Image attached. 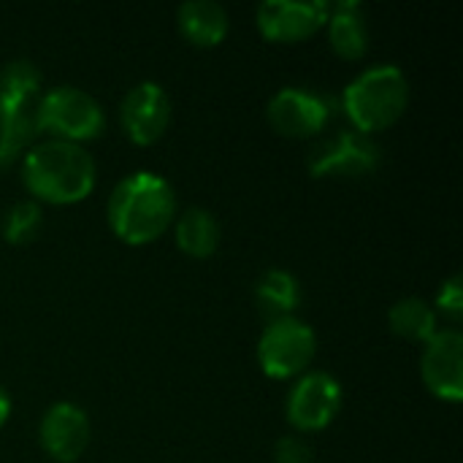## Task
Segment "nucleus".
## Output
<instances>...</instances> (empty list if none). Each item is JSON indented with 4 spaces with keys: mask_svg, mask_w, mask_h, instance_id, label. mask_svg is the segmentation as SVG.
I'll return each mask as SVG.
<instances>
[{
    "mask_svg": "<svg viewBox=\"0 0 463 463\" xmlns=\"http://www.w3.org/2000/svg\"><path fill=\"white\" fill-rule=\"evenodd\" d=\"M434 312H442L450 323H458L463 317V285L458 274L450 277L439 288V293H437V309Z\"/></svg>",
    "mask_w": 463,
    "mask_h": 463,
    "instance_id": "nucleus-22",
    "label": "nucleus"
},
{
    "mask_svg": "<svg viewBox=\"0 0 463 463\" xmlns=\"http://www.w3.org/2000/svg\"><path fill=\"white\" fill-rule=\"evenodd\" d=\"M174 239H176V247L187 258L203 260V258L214 255L220 247V222L214 220L212 212L193 206L176 217Z\"/></svg>",
    "mask_w": 463,
    "mask_h": 463,
    "instance_id": "nucleus-16",
    "label": "nucleus"
},
{
    "mask_svg": "<svg viewBox=\"0 0 463 463\" xmlns=\"http://www.w3.org/2000/svg\"><path fill=\"white\" fill-rule=\"evenodd\" d=\"M106 217L114 236L125 244H152L176 220V193L152 171L128 174L109 195Z\"/></svg>",
    "mask_w": 463,
    "mask_h": 463,
    "instance_id": "nucleus-1",
    "label": "nucleus"
},
{
    "mask_svg": "<svg viewBox=\"0 0 463 463\" xmlns=\"http://www.w3.org/2000/svg\"><path fill=\"white\" fill-rule=\"evenodd\" d=\"M274 463H315V448L304 437L288 434L274 445Z\"/></svg>",
    "mask_w": 463,
    "mask_h": 463,
    "instance_id": "nucleus-21",
    "label": "nucleus"
},
{
    "mask_svg": "<svg viewBox=\"0 0 463 463\" xmlns=\"http://www.w3.org/2000/svg\"><path fill=\"white\" fill-rule=\"evenodd\" d=\"M35 136L33 111L27 106H11L0 98V165L14 163Z\"/></svg>",
    "mask_w": 463,
    "mask_h": 463,
    "instance_id": "nucleus-18",
    "label": "nucleus"
},
{
    "mask_svg": "<svg viewBox=\"0 0 463 463\" xmlns=\"http://www.w3.org/2000/svg\"><path fill=\"white\" fill-rule=\"evenodd\" d=\"M334 114V100L304 87L279 90L266 109L269 125L285 138H312L317 136Z\"/></svg>",
    "mask_w": 463,
    "mask_h": 463,
    "instance_id": "nucleus-8",
    "label": "nucleus"
},
{
    "mask_svg": "<svg viewBox=\"0 0 463 463\" xmlns=\"http://www.w3.org/2000/svg\"><path fill=\"white\" fill-rule=\"evenodd\" d=\"M8 415H11V399H8V393H5V388L0 385V429L5 426V420H8Z\"/></svg>",
    "mask_w": 463,
    "mask_h": 463,
    "instance_id": "nucleus-23",
    "label": "nucleus"
},
{
    "mask_svg": "<svg viewBox=\"0 0 463 463\" xmlns=\"http://www.w3.org/2000/svg\"><path fill=\"white\" fill-rule=\"evenodd\" d=\"M410 106V81L399 65H374L342 92V109L358 133H380L402 119Z\"/></svg>",
    "mask_w": 463,
    "mask_h": 463,
    "instance_id": "nucleus-3",
    "label": "nucleus"
},
{
    "mask_svg": "<svg viewBox=\"0 0 463 463\" xmlns=\"http://www.w3.org/2000/svg\"><path fill=\"white\" fill-rule=\"evenodd\" d=\"M380 146L372 136L358 130H339L317 141L307 157V168L315 179H361L380 168Z\"/></svg>",
    "mask_w": 463,
    "mask_h": 463,
    "instance_id": "nucleus-6",
    "label": "nucleus"
},
{
    "mask_svg": "<svg viewBox=\"0 0 463 463\" xmlns=\"http://www.w3.org/2000/svg\"><path fill=\"white\" fill-rule=\"evenodd\" d=\"M90 418L73 402L52 404L38 426V442L43 453L57 463L79 461L90 445Z\"/></svg>",
    "mask_w": 463,
    "mask_h": 463,
    "instance_id": "nucleus-12",
    "label": "nucleus"
},
{
    "mask_svg": "<svg viewBox=\"0 0 463 463\" xmlns=\"http://www.w3.org/2000/svg\"><path fill=\"white\" fill-rule=\"evenodd\" d=\"M43 225V212L35 201H16L3 214V239L8 244H30Z\"/></svg>",
    "mask_w": 463,
    "mask_h": 463,
    "instance_id": "nucleus-20",
    "label": "nucleus"
},
{
    "mask_svg": "<svg viewBox=\"0 0 463 463\" xmlns=\"http://www.w3.org/2000/svg\"><path fill=\"white\" fill-rule=\"evenodd\" d=\"M95 176V160L81 144L49 138L30 146L22 157V182L35 203H79L92 193Z\"/></svg>",
    "mask_w": 463,
    "mask_h": 463,
    "instance_id": "nucleus-2",
    "label": "nucleus"
},
{
    "mask_svg": "<svg viewBox=\"0 0 463 463\" xmlns=\"http://www.w3.org/2000/svg\"><path fill=\"white\" fill-rule=\"evenodd\" d=\"M179 33L193 46H217L228 35L231 19L228 11L214 0H187L176 11Z\"/></svg>",
    "mask_w": 463,
    "mask_h": 463,
    "instance_id": "nucleus-14",
    "label": "nucleus"
},
{
    "mask_svg": "<svg viewBox=\"0 0 463 463\" xmlns=\"http://www.w3.org/2000/svg\"><path fill=\"white\" fill-rule=\"evenodd\" d=\"M255 304H258V312L269 323L285 320V317H296L293 312L301 304V285H298V279L290 271L271 269L255 285Z\"/></svg>",
    "mask_w": 463,
    "mask_h": 463,
    "instance_id": "nucleus-15",
    "label": "nucleus"
},
{
    "mask_svg": "<svg viewBox=\"0 0 463 463\" xmlns=\"http://www.w3.org/2000/svg\"><path fill=\"white\" fill-rule=\"evenodd\" d=\"M420 374L426 388L450 404H458L463 399V336L458 328L437 331L420 358Z\"/></svg>",
    "mask_w": 463,
    "mask_h": 463,
    "instance_id": "nucleus-10",
    "label": "nucleus"
},
{
    "mask_svg": "<svg viewBox=\"0 0 463 463\" xmlns=\"http://www.w3.org/2000/svg\"><path fill=\"white\" fill-rule=\"evenodd\" d=\"M328 11L331 3L323 0H304V3L266 0L258 5L255 22L263 38L274 43H296V41H307L320 27H326Z\"/></svg>",
    "mask_w": 463,
    "mask_h": 463,
    "instance_id": "nucleus-9",
    "label": "nucleus"
},
{
    "mask_svg": "<svg viewBox=\"0 0 463 463\" xmlns=\"http://www.w3.org/2000/svg\"><path fill=\"white\" fill-rule=\"evenodd\" d=\"M35 133H49L57 141L81 144L98 138L106 128L103 106L84 90L62 84L41 98L33 109Z\"/></svg>",
    "mask_w": 463,
    "mask_h": 463,
    "instance_id": "nucleus-4",
    "label": "nucleus"
},
{
    "mask_svg": "<svg viewBox=\"0 0 463 463\" xmlns=\"http://www.w3.org/2000/svg\"><path fill=\"white\" fill-rule=\"evenodd\" d=\"M168 122H171V98L157 81H141L122 98L119 125L133 144L138 146L155 144L168 130Z\"/></svg>",
    "mask_w": 463,
    "mask_h": 463,
    "instance_id": "nucleus-11",
    "label": "nucleus"
},
{
    "mask_svg": "<svg viewBox=\"0 0 463 463\" xmlns=\"http://www.w3.org/2000/svg\"><path fill=\"white\" fill-rule=\"evenodd\" d=\"M326 27H328L331 49L342 60H361L369 52V22H366V8L361 3L345 0L331 5Z\"/></svg>",
    "mask_w": 463,
    "mask_h": 463,
    "instance_id": "nucleus-13",
    "label": "nucleus"
},
{
    "mask_svg": "<svg viewBox=\"0 0 463 463\" xmlns=\"http://www.w3.org/2000/svg\"><path fill=\"white\" fill-rule=\"evenodd\" d=\"M41 90V71L30 60H11L0 68V98L11 106H27Z\"/></svg>",
    "mask_w": 463,
    "mask_h": 463,
    "instance_id": "nucleus-19",
    "label": "nucleus"
},
{
    "mask_svg": "<svg viewBox=\"0 0 463 463\" xmlns=\"http://www.w3.org/2000/svg\"><path fill=\"white\" fill-rule=\"evenodd\" d=\"M342 410V385L326 372H304L288 393L285 415L288 423L301 431H323L334 423Z\"/></svg>",
    "mask_w": 463,
    "mask_h": 463,
    "instance_id": "nucleus-7",
    "label": "nucleus"
},
{
    "mask_svg": "<svg viewBox=\"0 0 463 463\" xmlns=\"http://www.w3.org/2000/svg\"><path fill=\"white\" fill-rule=\"evenodd\" d=\"M315 353H317V336L298 317L269 323L258 339V364L260 372L271 380L301 377L315 361Z\"/></svg>",
    "mask_w": 463,
    "mask_h": 463,
    "instance_id": "nucleus-5",
    "label": "nucleus"
},
{
    "mask_svg": "<svg viewBox=\"0 0 463 463\" xmlns=\"http://www.w3.org/2000/svg\"><path fill=\"white\" fill-rule=\"evenodd\" d=\"M388 326L396 336L407 342L426 345L439 328H437V312L418 296L402 298L388 312Z\"/></svg>",
    "mask_w": 463,
    "mask_h": 463,
    "instance_id": "nucleus-17",
    "label": "nucleus"
}]
</instances>
